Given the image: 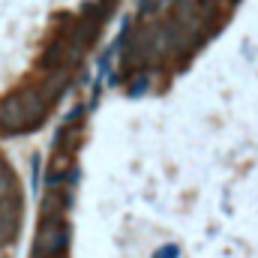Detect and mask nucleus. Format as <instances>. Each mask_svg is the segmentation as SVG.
I'll return each instance as SVG.
<instances>
[{
  "mask_svg": "<svg viewBox=\"0 0 258 258\" xmlns=\"http://www.w3.org/2000/svg\"><path fill=\"white\" fill-rule=\"evenodd\" d=\"M6 171H9V168H6V162L0 159V174H6Z\"/></svg>",
  "mask_w": 258,
  "mask_h": 258,
  "instance_id": "5",
  "label": "nucleus"
},
{
  "mask_svg": "<svg viewBox=\"0 0 258 258\" xmlns=\"http://www.w3.org/2000/svg\"><path fill=\"white\" fill-rule=\"evenodd\" d=\"M12 195H18V180H15L12 171H6V174H0V204Z\"/></svg>",
  "mask_w": 258,
  "mask_h": 258,
  "instance_id": "3",
  "label": "nucleus"
},
{
  "mask_svg": "<svg viewBox=\"0 0 258 258\" xmlns=\"http://www.w3.org/2000/svg\"><path fill=\"white\" fill-rule=\"evenodd\" d=\"M147 6H150V0H141V12H147Z\"/></svg>",
  "mask_w": 258,
  "mask_h": 258,
  "instance_id": "4",
  "label": "nucleus"
},
{
  "mask_svg": "<svg viewBox=\"0 0 258 258\" xmlns=\"http://www.w3.org/2000/svg\"><path fill=\"white\" fill-rule=\"evenodd\" d=\"M48 114L45 99L39 96V90H18L9 93L6 99H0V132H27V129L42 126Z\"/></svg>",
  "mask_w": 258,
  "mask_h": 258,
  "instance_id": "1",
  "label": "nucleus"
},
{
  "mask_svg": "<svg viewBox=\"0 0 258 258\" xmlns=\"http://www.w3.org/2000/svg\"><path fill=\"white\" fill-rule=\"evenodd\" d=\"M69 249V225L63 219H42L33 252L39 255H66Z\"/></svg>",
  "mask_w": 258,
  "mask_h": 258,
  "instance_id": "2",
  "label": "nucleus"
}]
</instances>
